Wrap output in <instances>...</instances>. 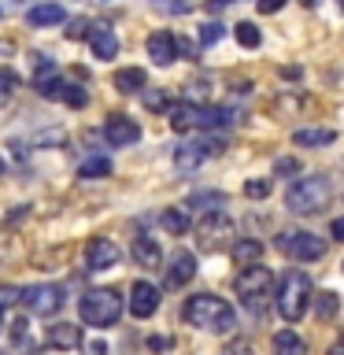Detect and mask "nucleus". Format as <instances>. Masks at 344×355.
I'll return each mask as SVG.
<instances>
[{
	"mask_svg": "<svg viewBox=\"0 0 344 355\" xmlns=\"http://www.w3.org/2000/svg\"><path fill=\"white\" fill-rule=\"evenodd\" d=\"M311 277L304 270H285L282 282H277V315H282L285 322H300L307 315L311 307Z\"/></svg>",
	"mask_w": 344,
	"mask_h": 355,
	"instance_id": "obj_3",
	"label": "nucleus"
},
{
	"mask_svg": "<svg viewBox=\"0 0 344 355\" xmlns=\"http://www.w3.org/2000/svg\"><path fill=\"white\" fill-rule=\"evenodd\" d=\"M270 178H248V182H244V196L248 200H266L270 196Z\"/></svg>",
	"mask_w": 344,
	"mask_h": 355,
	"instance_id": "obj_30",
	"label": "nucleus"
},
{
	"mask_svg": "<svg viewBox=\"0 0 344 355\" xmlns=\"http://www.w3.org/2000/svg\"><path fill=\"white\" fill-rule=\"evenodd\" d=\"M274 174H300V163L293 159V155H285V159L274 163Z\"/></svg>",
	"mask_w": 344,
	"mask_h": 355,
	"instance_id": "obj_37",
	"label": "nucleus"
},
{
	"mask_svg": "<svg viewBox=\"0 0 344 355\" xmlns=\"http://www.w3.org/2000/svg\"><path fill=\"white\" fill-rule=\"evenodd\" d=\"M89 49H93L96 60H115L119 55V37H115V30L111 26H89Z\"/></svg>",
	"mask_w": 344,
	"mask_h": 355,
	"instance_id": "obj_15",
	"label": "nucleus"
},
{
	"mask_svg": "<svg viewBox=\"0 0 344 355\" xmlns=\"http://www.w3.org/2000/svg\"><path fill=\"white\" fill-rule=\"evenodd\" d=\"M329 237H333V241H344V215L329 222Z\"/></svg>",
	"mask_w": 344,
	"mask_h": 355,
	"instance_id": "obj_39",
	"label": "nucleus"
},
{
	"mask_svg": "<svg viewBox=\"0 0 344 355\" xmlns=\"http://www.w3.org/2000/svg\"><path fill=\"white\" fill-rule=\"evenodd\" d=\"M222 37H226V26H222V22H204V26H200V44H204V49L218 44Z\"/></svg>",
	"mask_w": 344,
	"mask_h": 355,
	"instance_id": "obj_31",
	"label": "nucleus"
},
{
	"mask_svg": "<svg viewBox=\"0 0 344 355\" xmlns=\"http://www.w3.org/2000/svg\"><path fill=\"white\" fill-rule=\"evenodd\" d=\"M233 237H237V230H233V218L226 215V211H207L204 218H200V226H196V244L204 252H222V248H230Z\"/></svg>",
	"mask_w": 344,
	"mask_h": 355,
	"instance_id": "obj_6",
	"label": "nucleus"
},
{
	"mask_svg": "<svg viewBox=\"0 0 344 355\" xmlns=\"http://www.w3.org/2000/svg\"><path fill=\"white\" fill-rule=\"evenodd\" d=\"M304 4H315V0H304Z\"/></svg>",
	"mask_w": 344,
	"mask_h": 355,
	"instance_id": "obj_47",
	"label": "nucleus"
},
{
	"mask_svg": "<svg viewBox=\"0 0 344 355\" xmlns=\"http://www.w3.org/2000/svg\"><path fill=\"white\" fill-rule=\"evenodd\" d=\"M144 49H148V60L160 63V67H166V63L178 60V37H174L171 30H155V33H148Z\"/></svg>",
	"mask_w": 344,
	"mask_h": 355,
	"instance_id": "obj_13",
	"label": "nucleus"
},
{
	"mask_svg": "<svg viewBox=\"0 0 344 355\" xmlns=\"http://www.w3.org/2000/svg\"><path fill=\"white\" fill-rule=\"evenodd\" d=\"M233 37H237L241 49H259L263 44V33H259L255 22H237V26H233Z\"/></svg>",
	"mask_w": 344,
	"mask_h": 355,
	"instance_id": "obj_28",
	"label": "nucleus"
},
{
	"mask_svg": "<svg viewBox=\"0 0 344 355\" xmlns=\"http://www.w3.org/2000/svg\"><path fill=\"white\" fill-rule=\"evenodd\" d=\"M63 78L55 74V67L52 71H41V74H33V89H37V93L44 96V100H60L63 96Z\"/></svg>",
	"mask_w": 344,
	"mask_h": 355,
	"instance_id": "obj_22",
	"label": "nucleus"
},
{
	"mask_svg": "<svg viewBox=\"0 0 344 355\" xmlns=\"http://www.w3.org/2000/svg\"><path fill=\"white\" fill-rule=\"evenodd\" d=\"M233 288H237L244 307L259 311V307H266V296H270V288H274V274L266 270L263 263H248V266H241L237 277H233Z\"/></svg>",
	"mask_w": 344,
	"mask_h": 355,
	"instance_id": "obj_5",
	"label": "nucleus"
},
{
	"mask_svg": "<svg viewBox=\"0 0 344 355\" xmlns=\"http://www.w3.org/2000/svg\"><path fill=\"white\" fill-rule=\"evenodd\" d=\"M130 255H133V259H137L141 266H148V270H155V266L163 263V248H160V241L148 237V233H137V237H133Z\"/></svg>",
	"mask_w": 344,
	"mask_h": 355,
	"instance_id": "obj_17",
	"label": "nucleus"
},
{
	"mask_svg": "<svg viewBox=\"0 0 344 355\" xmlns=\"http://www.w3.org/2000/svg\"><path fill=\"white\" fill-rule=\"evenodd\" d=\"M4 171H8V163H4V159H0V178H4Z\"/></svg>",
	"mask_w": 344,
	"mask_h": 355,
	"instance_id": "obj_45",
	"label": "nucleus"
},
{
	"mask_svg": "<svg viewBox=\"0 0 344 355\" xmlns=\"http://www.w3.org/2000/svg\"><path fill=\"white\" fill-rule=\"evenodd\" d=\"M160 226H163L166 233H174V237H182V233H189V211L166 207L163 215H160Z\"/></svg>",
	"mask_w": 344,
	"mask_h": 355,
	"instance_id": "obj_25",
	"label": "nucleus"
},
{
	"mask_svg": "<svg viewBox=\"0 0 344 355\" xmlns=\"http://www.w3.org/2000/svg\"><path fill=\"white\" fill-rule=\"evenodd\" d=\"M141 96H144V107L148 111H166V93L163 89H141Z\"/></svg>",
	"mask_w": 344,
	"mask_h": 355,
	"instance_id": "obj_33",
	"label": "nucleus"
},
{
	"mask_svg": "<svg viewBox=\"0 0 344 355\" xmlns=\"http://www.w3.org/2000/svg\"><path fill=\"white\" fill-rule=\"evenodd\" d=\"M341 4H344V0H341Z\"/></svg>",
	"mask_w": 344,
	"mask_h": 355,
	"instance_id": "obj_48",
	"label": "nucleus"
},
{
	"mask_svg": "<svg viewBox=\"0 0 344 355\" xmlns=\"http://www.w3.org/2000/svg\"><path fill=\"white\" fill-rule=\"evenodd\" d=\"M233 4V0H207V11H215V15H218V11H226Z\"/></svg>",
	"mask_w": 344,
	"mask_h": 355,
	"instance_id": "obj_42",
	"label": "nucleus"
},
{
	"mask_svg": "<svg viewBox=\"0 0 344 355\" xmlns=\"http://www.w3.org/2000/svg\"><path fill=\"white\" fill-rule=\"evenodd\" d=\"M155 311H160V288H155L152 282H133V288H130V315L152 318Z\"/></svg>",
	"mask_w": 344,
	"mask_h": 355,
	"instance_id": "obj_12",
	"label": "nucleus"
},
{
	"mask_svg": "<svg viewBox=\"0 0 344 355\" xmlns=\"http://www.w3.org/2000/svg\"><path fill=\"white\" fill-rule=\"evenodd\" d=\"M108 174H111L108 155H89V159L78 166V178H85V182H96V178H108Z\"/></svg>",
	"mask_w": 344,
	"mask_h": 355,
	"instance_id": "obj_26",
	"label": "nucleus"
},
{
	"mask_svg": "<svg viewBox=\"0 0 344 355\" xmlns=\"http://www.w3.org/2000/svg\"><path fill=\"white\" fill-rule=\"evenodd\" d=\"M189 207L218 211V207H226V196H222V193H193V196H189Z\"/></svg>",
	"mask_w": 344,
	"mask_h": 355,
	"instance_id": "obj_29",
	"label": "nucleus"
},
{
	"mask_svg": "<svg viewBox=\"0 0 344 355\" xmlns=\"http://www.w3.org/2000/svg\"><path fill=\"white\" fill-rule=\"evenodd\" d=\"M15 85H19V74H11V71H0V107L11 100V93H15Z\"/></svg>",
	"mask_w": 344,
	"mask_h": 355,
	"instance_id": "obj_34",
	"label": "nucleus"
},
{
	"mask_svg": "<svg viewBox=\"0 0 344 355\" xmlns=\"http://www.w3.org/2000/svg\"><path fill=\"white\" fill-rule=\"evenodd\" d=\"M193 277H196V255L193 252H178L171 259V266H166V285L182 288V285L193 282Z\"/></svg>",
	"mask_w": 344,
	"mask_h": 355,
	"instance_id": "obj_16",
	"label": "nucleus"
},
{
	"mask_svg": "<svg viewBox=\"0 0 344 355\" xmlns=\"http://www.w3.org/2000/svg\"><path fill=\"white\" fill-rule=\"evenodd\" d=\"M148 348L152 352H166L171 348V337H148Z\"/></svg>",
	"mask_w": 344,
	"mask_h": 355,
	"instance_id": "obj_40",
	"label": "nucleus"
},
{
	"mask_svg": "<svg viewBox=\"0 0 344 355\" xmlns=\"http://www.w3.org/2000/svg\"><path fill=\"white\" fill-rule=\"evenodd\" d=\"M289 0H255V8L263 11V15H274V11H282Z\"/></svg>",
	"mask_w": 344,
	"mask_h": 355,
	"instance_id": "obj_38",
	"label": "nucleus"
},
{
	"mask_svg": "<svg viewBox=\"0 0 344 355\" xmlns=\"http://www.w3.org/2000/svg\"><path fill=\"white\" fill-rule=\"evenodd\" d=\"M19 300L26 304L30 315H55L63 304H67V296H63V285H52V282H44V285H30V288H19Z\"/></svg>",
	"mask_w": 344,
	"mask_h": 355,
	"instance_id": "obj_8",
	"label": "nucleus"
},
{
	"mask_svg": "<svg viewBox=\"0 0 344 355\" xmlns=\"http://www.w3.org/2000/svg\"><path fill=\"white\" fill-rule=\"evenodd\" d=\"M222 148H226V141L222 137H207V141H185L174 148V171L178 174H193L204 159H211V155H218Z\"/></svg>",
	"mask_w": 344,
	"mask_h": 355,
	"instance_id": "obj_7",
	"label": "nucleus"
},
{
	"mask_svg": "<svg viewBox=\"0 0 344 355\" xmlns=\"http://www.w3.org/2000/svg\"><path fill=\"white\" fill-rule=\"evenodd\" d=\"M337 133L333 130H296L293 133V144L296 148H322V144H333Z\"/></svg>",
	"mask_w": 344,
	"mask_h": 355,
	"instance_id": "obj_24",
	"label": "nucleus"
},
{
	"mask_svg": "<svg viewBox=\"0 0 344 355\" xmlns=\"http://www.w3.org/2000/svg\"><path fill=\"white\" fill-rule=\"evenodd\" d=\"M119 259H122V252H119L115 241L93 237V241L85 244V266H89V270H111Z\"/></svg>",
	"mask_w": 344,
	"mask_h": 355,
	"instance_id": "obj_11",
	"label": "nucleus"
},
{
	"mask_svg": "<svg viewBox=\"0 0 344 355\" xmlns=\"http://www.w3.org/2000/svg\"><path fill=\"white\" fill-rule=\"evenodd\" d=\"M44 344L55 352H78L82 348V326H71V322H55V326H49V337H44Z\"/></svg>",
	"mask_w": 344,
	"mask_h": 355,
	"instance_id": "obj_14",
	"label": "nucleus"
},
{
	"mask_svg": "<svg viewBox=\"0 0 344 355\" xmlns=\"http://www.w3.org/2000/svg\"><path fill=\"white\" fill-rule=\"evenodd\" d=\"M78 315H82L85 326L111 329L122 318V296L115 288H89V293L78 300Z\"/></svg>",
	"mask_w": 344,
	"mask_h": 355,
	"instance_id": "obj_4",
	"label": "nucleus"
},
{
	"mask_svg": "<svg viewBox=\"0 0 344 355\" xmlns=\"http://www.w3.org/2000/svg\"><path fill=\"white\" fill-rule=\"evenodd\" d=\"M230 255L237 266H248V263H259L263 259V241H252V237H241L230 244Z\"/></svg>",
	"mask_w": 344,
	"mask_h": 355,
	"instance_id": "obj_19",
	"label": "nucleus"
},
{
	"mask_svg": "<svg viewBox=\"0 0 344 355\" xmlns=\"http://www.w3.org/2000/svg\"><path fill=\"white\" fill-rule=\"evenodd\" d=\"M311 300H315L318 322H333V318H337V311H341V296L337 293H318V296H311Z\"/></svg>",
	"mask_w": 344,
	"mask_h": 355,
	"instance_id": "obj_27",
	"label": "nucleus"
},
{
	"mask_svg": "<svg viewBox=\"0 0 344 355\" xmlns=\"http://www.w3.org/2000/svg\"><path fill=\"white\" fill-rule=\"evenodd\" d=\"M8 326V322H4V311H0V329H4Z\"/></svg>",
	"mask_w": 344,
	"mask_h": 355,
	"instance_id": "obj_46",
	"label": "nucleus"
},
{
	"mask_svg": "<svg viewBox=\"0 0 344 355\" xmlns=\"http://www.w3.org/2000/svg\"><path fill=\"white\" fill-rule=\"evenodd\" d=\"M222 355H255V348H252L248 337H237V340H230L226 348H222Z\"/></svg>",
	"mask_w": 344,
	"mask_h": 355,
	"instance_id": "obj_35",
	"label": "nucleus"
},
{
	"mask_svg": "<svg viewBox=\"0 0 344 355\" xmlns=\"http://www.w3.org/2000/svg\"><path fill=\"white\" fill-rule=\"evenodd\" d=\"M329 355H344V333H341L337 340H333V348H329Z\"/></svg>",
	"mask_w": 344,
	"mask_h": 355,
	"instance_id": "obj_44",
	"label": "nucleus"
},
{
	"mask_svg": "<svg viewBox=\"0 0 344 355\" xmlns=\"http://www.w3.org/2000/svg\"><path fill=\"white\" fill-rule=\"evenodd\" d=\"M63 104H71V107H85L89 104V93H85V89L82 85H63Z\"/></svg>",
	"mask_w": 344,
	"mask_h": 355,
	"instance_id": "obj_32",
	"label": "nucleus"
},
{
	"mask_svg": "<svg viewBox=\"0 0 344 355\" xmlns=\"http://www.w3.org/2000/svg\"><path fill=\"white\" fill-rule=\"evenodd\" d=\"M282 252L285 255H293V259L300 263H315L326 255V241L318 237V233H311V230H293V233H282Z\"/></svg>",
	"mask_w": 344,
	"mask_h": 355,
	"instance_id": "obj_9",
	"label": "nucleus"
},
{
	"mask_svg": "<svg viewBox=\"0 0 344 355\" xmlns=\"http://www.w3.org/2000/svg\"><path fill=\"white\" fill-rule=\"evenodd\" d=\"M104 141L115 144V148H130V144L141 141V126L126 115H108L104 122Z\"/></svg>",
	"mask_w": 344,
	"mask_h": 355,
	"instance_id": "obj_10",
	"label": "nucleus"
},
{
	"mask_svg": "<svg viewBox=\"0 0 344 355\" xmlns=\"http://www.w3.org/2000/svg\"><path fill=\"white\" fill-rule=\"evenodd\" d=\"M63 33H67L71 41H82V37H89V19H71Z\"/></svg>",
	"mask_w": 344,
	"mask_h": 355,
	"instance_id": "obj_36",
	"label": "nucleus"
},
{
	"mask_svg": "<svg viewBox=\"0 0 344 355\" xmlns=\"http://www.w3.org/2000/svg\"><path fill=\"white\" fill-rule=\"evenodd\" d=\"M19 300V288H0V304H15Z\"/></svg>",
	"mask_w": 344,
	"mask_h": 355,
	"instance_id": "obj_41",
	"label": "nucleus"
},
{
	"mask_svg": "<svg viewBox=\"0 0 344 355\" xmlns=\"http://www.w3.org/2000/svg\"><path fill=\"white\" fill-rule=\"evenodd\" d=\"M41 344L30 340V329H26V318H15L11 322V352L15 355H37Z\"/></svg>",
	"mask_w": 344,
	"mask_h": 355,
	"instance_id": "obj_23",
	"label": "nucleus"
},
{
	"mask_svg": "<svg viewBox=\"0 0 344 355\" xmlns=\"http://www.w3.org/2000/svg\"><path fill=\"white\" fill-rule=\"evenodd\" d=\"M182 315H185L189 326L207 329V333H230L233 326H237V315H233V307H230L222 296H211V293L189 296Z\"/></svg>",
	"mask_w": 344,
	"mask_h": 355,
	"instance_id": "obj_1",
	"label": "nucleus"
},
{
	"mask_svg": "<svg viewBox=\"0 0 344 355\" xmlns=\"http://www.w3.org/2000/svg\"><path fill=\"white\" fill-rule=\"evenodd\" d=\"M26 22L30 26H60V22H67V11H63V4H33L30 11H26Z\"/></svg>",
	"mask_w": 344,
	"mask_h": 355,
	"instance_id": "obj_18",
	"label": "nucleus"
},
{
	"mask_svg": "<svg viewBox=\"0 0 344 355\" xmlns=\"http://www.w3.org/2000/svg\"><path fill=\"white\" fill-rule=\"evenodd\" d=\"M144 85H148V74H144L141 67H122V71H115V89L119 93H141Z\"/></svg>",
	"mask_w": 344,
	"mask_h": 355,
	"instance_id": "obj_21",
	"label": "nucleus"
},
{
	"mask_svg": "<svg viewBox=\"0 0 344 355\" xmlns=\"http://www.w3.org/2000/svg\"><path fill=\"white\" fill-rule=\"evenodd\" d=\"M329 178L326 174H304L296 178L293 185H289L285 193V207L293 211V215H318L322 207L329 204Z\"/></svg>",
	"mask_w": 344,
	"mask_h": 355,
	"instance_id": "obj_2",
	"label": "nucleus"
},
{
	"mask_svg": "<svg viewBox=\"0 0 344 355\" xmlns=\"http://www.w3.org/2000/svg\"><path fill=\"white\" fill-rule=\"evenodd\" d=\"M270 348H274V355H307V344H304V337H300V333H293V329L274 333Z\"/></svg>",
	"mask_w": 344,
	"mask_h": 355,
	"instance_id": "obj_20",
	"label": "nucleus"
},
{
	"mask_svg": "<svg viewBox=\"0 0 344 355\" xmlns=\"http://www.w3.org/2000/svg\"><path fill=\"white\" fill-rule=\"evenodd\" d=\"M89 355H108V344L104 340H93V344H89Z\"/></svg>",
	"mask_w": 344,
	"mask_h": 355,
	"instance_id": "obj_43",
	"label": "nucleus"
}]
</instances>
